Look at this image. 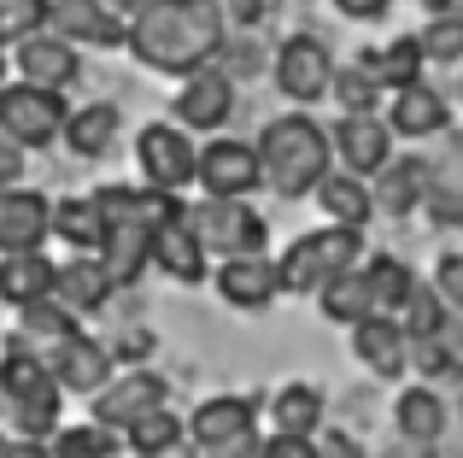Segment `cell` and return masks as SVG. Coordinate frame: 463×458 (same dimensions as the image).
I'll use <instances>...</instances> for the list:
<instances>
[{
  "instance_id": "23",
  "label": "cell",
  "mask_w": 463,
  "mask_h": 458,
  "mask_svg": "<svg viewBox=\"0 0 463 458\" xmlns=\"http://www.w3.org/2000/svg\"><path fill=\"white\" fill-rule=\"evenodd\" d=\"M375 177H382V183L370 188V195H375V206H382V212H393V218H411V212H417L422 200H429L434 165H429V159H417V153H405V159H387Z\"/></svg>"
},
{
  "instance_id": "41",
  "label": "cell",
  "mask_w": 463,
  "mask_h": 458,
  "mask_svg": "<svg viewBox=\"0 0 463 458\" xmlns=\"http://www.w3.org/2000/svg\"><path fill=\"white\" fill-rule=\"evenodd\" d=\"M434 288H440L446 306L463 311V253H446V259H440V271H434Z\"/></svg>"
},
{
  "instance_id": "28",
  "label": "cell",
  "mask_w": 463,
  "mask_h": 458,
  "mask_svg": "<svg viewBox=\"0 0 463 458\" xmlns=\"http://www.w3.org/2000/svg\"><path fill=\"white\" fill-rule=\"evenodd\" d=\"M364 71H370L382 89H411V82H422V42L417 35H393V42H382V47H370V53L358 59Z\"/></svg>"
},
{
  "instance_id": "50",
  "label": "cell",
  "mask_w": 463,
  "mask_h": 458,
  "mask_svg": "<svg viewBox=\"0 0 463 458\" xmlns=\"http://www.w3.org/2000/svg\"><path fill=\"white\" fill-rule=\"evenodd\" d=\"M458 94H463V89H458Z\"/></svg>"
},
{
  "instance_id": "5",
  "label": "cell",
  "mask_w": 463,
  "mask_h": 458,
  "mask_svg": "<svg viewBox=\"0 0 463 458\" xmlns=\"http://www.w3.org/2000/svg\"><path fill=\"white\" fill-rule=\"evenodd\" d=\"M188 224L200 235V247L212 259H241V253H264L270 224L247 206V200H223V195H200L188 206Z\"/></svg>"
},
{
  "instance_id": "30",
  "label": "cell",
  "mask_w": 463,
  "mask_h": 458,
  "mask_svg": "<svg viewBox=\"0 0 463 458\" xmlns=\"http://www.w3.org/2000/svg\"><path fill=\"white\" fill-rule=\"evenodd\" d=\"M182 441H188V424H182L170 406H153V412H141L136 424H124V447L136 458H153V453H176Z\"/></svg>"
},
{
  "instance_id": "38",
  "label": "cell",
  "mask_w": 463,
  "mask_h": 458,
  "mask_svg": "<svg viewBox=\"0 0 463 458\" xmlns=\"http://www.w3.org/2000/svg\"><path fill=\"white\" fill-rule=\"evenodd\" d=\"M422 206H429V218L434 224H463V159L452 165V171H434V183H429V200H422Z\"/></svg>"
},
{
  "instance_id": "6",
  "label": "cell",
  "mask_w": 463,
  "mask_h": 458,
  "mask_svg": "<svg viewBox=\"0 0 463 458\" xmlns=\"http://www.w3.org/2000/svg\"><path fill=\"white\" fill-rule=\"evenodd\" d=\"M65 118H71V106L59 89H35V82H6L0 89V136H12L24 153L53 148L65 136Z\"/></svg>"
},
{
  "instance_id": "49",
  "label": "cell",
  "mask_w": 463,
  "mask_h": 458,
  "mask_svg": "<svg viewBox=\"0 0 463 458\" xmlns=\"http://www.w3.org/2000/svg\"><path fill=\"white\" fill-rule=\"evenodd\" d=\"M153 458H182V447H176V453H153Z\"/></svg>"
},
{
  "instance_id": "35",
  "label": "cell",
  "mask_w": 463,
  "mask_h": 458,
  "mask_svg": "<svg viewBox=\"0 0 463 458\" xmlns=\"http://www.w3.org/2000/svg\"><path fill=\"white\" fill-rule=\"evenodd\" d=\"M53 235H65L77 253H94V247H100V206H94V195L53 200Z\"/></svg>"
},
{
  "instance_id": "25",
  "label": "cell",
  "mask_w": 463,
  "mask_h": 458,
  "mask_svg": "<svg viewBox=\"0 0 463 458\" xmlns=\"http://www.w3.org/2000/svg\"><path fill=\"white\" fill-rule=\"evenodd\" d=\"M118 136H124V112H118L112 100H94V106H82V112H71L65 118V148L77 153V159H106V153L118 148Z\"/></svg>"
},
{
  "instance_id": "46",
  "label": "cell",
  "mask_w": 463,
  "mask_h": 458,
  "mask_svg": "<svg viewBox=\"0 0 463 458\" xmlns=\"http://www.w3.org/2000/svg\"><path fill=\"white\" fill-rule=\"evenodd\" d=\"M259 458H317V447L311 441H294V435H270L259 447Z\"/></svg>"
},
{
  "instance_id": "34",
  "label": "cell",
  "mask_w": 463,
  "mask_h": 458,
  "mask_svg": "<svg viewBox=\"0 0 463 458\" xmlns=\"http://www.w3.org/2000/svg\"><path fill=\"white\" fill-rule=\"evenodd\" d=\"M317 311H323L328 323H364L370 318V288H364V271H346V276H328L323 288H317Z\"/></svg>"
},
{
  "instance_id": "2",
  "label": "cell",
  "mask_w": 463,
  "mask_h": 458,
  "mask_svg": "<svg viewBox=\"0 0 463 458\" xmlns=\"http://www.w3.org/2000/svg\"><path fill=\"white\" fill-rule=\"evenodd\" d=\"M94 206H100V247H94V259L106 264V276L118 288H129L147 276L158 229L176 218L188 200L158 195L147 183H106V188H94Z\"/></svg>"
},
{
  "instance_id": "11",
  "label": "cell",
  "mask_w": 463,
  "mask_h": 458,
  "mask_svg": "<svg viewBox=\"0 0 463 458\" xmlns=\"http://www.w3.org/2000/svg\"><path fill=\"white\" fill-rule=\"evenodd\" d=\"M229 118H235V77H229V71H194V77H182L170 124L194 129V136H212Z\"/></svg>"
},
{
  "instance_id": "1",
  "label": "cell",
  "mask_w": 463,
  "mask_h": 458,
  "mask_svg": "<svg viewBox=\"0 0 463 458\" xmlns=\"http://www.w3.org/2000/svg\"><path fill=\"white\" fill-rule=\"evenodd\" d=\"M129 53L165 77L212 71V59L229 47V18L217 0H147L129 12Z\"/></svg>"
},
{
  "instance_id": "37",
  "label": "cell",
  "mask_w": 463,
  "mask_h": 458,
  "mask_svg": "<svg viewBox=\"0 0 463 458\" xmlns=\"http://www.w3.org/2000/svg\"><path fill=\"white\" fill-rule=\"evenodd\" d=\"M328 94L340 100V112H375V100H382V82H375L364 65H335Z\"/></svg>"
},
{
  "instance_id": "3",
  "label": "cell",
  "mask_w": 463,
  "mask_h": 458,
  "mask_svg": "<svg viewBox=\"0 0 463 458\" xmlns=\"http://www.w3.org/2000/svg\"><path fill=\"white\" fill-rule=\"evenodd\" d=\"M259 153V171H264V188L282 200H306L317 195L328 171H335V148H328V129L317 124L311 112H282L259 129L252 141Z\"/></svg>"
},
{
  "instance_id": "26",
  "label": "cell",
  "mask_w": 463,
  "mask_h": 458,
  "mask_svg": "<svg viewBox=\"0 0 463 458\" xmlns=\"http://www.w3.org/2000/svg\"><path fill=\"white\" fill-rule=\"evenodd\" d=\"M270 429H276V435H294V441H317V429H323V388H311V382H288V388H276Z\"/></svg>"
},
{
  "instance_id": "44",
  "label": "cell",
  "mask_w": 463,
  "mask_h": 458,
  "mask_svg": "<svg viewBox=\"0 0 463 458\" xmlns=\"http://www.w3.org/2000/svg\"><path fill=\"white\" fill-rule=\"evenodd\" d=\"M335 12H340V18H352V24H375V18L393 12V0H335Z\"/></svg>"
},
{
  "instance_id": "16",
  "label": "cell",
  "mask_w": 463,
  "mask_h": 458,
  "mask_svg": "<svg viewBox=\"0 0 463 458\" xmlns=\"http://www.w3.org/2000/svg\"><path fill=\"white\" fill-rule=\"evenodd\" d=\"M165 400H170V382L158 377V370H118L89 406H94V424L124 435V424H136L141 412H153V406H165Z\"/></svg>"
},
{
  "instance_id": "13",
  "label": "cell",
  "mask_w": 463,
  "mask_h": 458,
  "mask_svg": "<svg viewBox=\"0 0 463 458\" xmlns=\"http://www.w3.org/2000/svg\"><path fill=\"white\" fill-rule=\"evenodd\" d=\"M47 30L65 35L71 47H124L129 18L106 0H47Z\"/></svg>"
},
{
  "instance_id": "22",
  "label": "cell",
  "mask_w": 463,
  "mask_h": 458,
  "mask_svg": "<svg viewBox=\"0 0 463 458\" xmlns=\"http://www.w3.org/2000/svg\"><path fill=\"white\" fill-rule=\"evenodd\" d=\"M112 294H118V282L106 276V264L94 259V253L65 259V264H59V276H53V300L71 311V318H89V311H100Z\"/></svg>"
},
{
  "instance_id": "40",
  "label": "cell",
  "mask_w": 463,
  "mask_h": 458,
  "mask_svg": "<svg viewBox=\"0 0 463 458\" xmlns=\"http://www.w3.org/2000/svg\"><path fill=\"white\" fill-rule=\"evenodd\" d=\"M35 30H47V0H0V47H18Z\"/></svg>"
},
{
  "instance_id": "17",
  "label": "cell",
  "mask_w": 463,
  "mask_h": 458,
  "mask_svg": "<svg viewBox=\"0 0 463 458\" xmlns=\"http://www.w3.org/2000/svg\"><path fill=\"white\" fill-rule=\"evenodd\" d=\"M182 424H188V441L200 453H217V447H229V441L259 435V406H252L247 394H212V400H200L194 417H182Z\"/></svg>"
},
{
  "instance_id": "19",
  "label": "cell",
  "mask_w": 463,
  "mask_h": 458,
  "mask_svg": "<svg viewBox=\"0 0 463 458\" xmlns=\"http://www.w3.org/2000/svg\"><path fill=\"white\" fill-rule=\"evenodd\" d=\"M53 235V200L42 188H0V253H42V241Z\"/></svg>"
},
{
  "instance_id": "29",
  "label": "cell",
  "mask_w": 463,
  "mask_h": 458,
  "mask_svg": "<svg viewBox=\"0 0 463 458\" xmlns=\"http://www.w3.org/2000/svg\"><path fill=\"white\" fill-rule=\"evenodd\" d=\"M358 271H364V288H370V306L375 311H399V306H405V294L417 288V271H411L405 259H393V253H370Z\"/></svg>"
},
{
  "instance_id": "18",
  "label": "cell",
  "mask_w": 463,
  "mask_h": 458,
  "mask_svg": "<svg viewBox=\"0 0 463 458\" xmlns=\"http://www.w3.org/2000/svg\"><path fill=\"white\" fill-rule=\"evenodd\" d=\"M352 358H358L370 377L382 382H399L411 365V335L393 311H370L364 323H352Z\"/></svg>"
},
{
  "instance_id": "20",
  "label": "cell",
  "mask_w": 463,
  "mask_h": 458,
  "mask_svg": "<svg viewBox=\"0 0 463 458\" xmlns=\"http://www.w3.org/2000/svg\"><path fill=\"white\" fill-rule=\"evenodd\" d=\"M153 264L170 276V282H182V288H200V282H212V253L200 247V235H194V224H188V206L176 212L165 229H158V241H153Z\"/></svg>"
},
{
  "instance_id": "14",
  "label": "cell",
  "mask_w": 463,
  "mask_h": 458,
  "mask_svg": "<svg viewBox=\"0 0 463 458\" xmlns=\"http://www.w3.org/2000/svg\"><path fill=\"white\" fill-rule=\"evenodd\" d=\"M212 288L223 294V306H235V311H264L276 294H288V288H282V271H276L270 253H241V259H217Z\"/></svg>"
},
{
  "instance_id": "9",
  "label": "cell",
  "mask_w": 463,
  "mask_h": 458,
  "mask_svg": "<svg viewBox=\"0 0 463 458\" xmlns=\"http://www.w3.org/2000/svg\"><path fill=\"white\" fill-rule=\"evenodd\" d=\"M194 183H200L205 195H223V200H247V195H259V188H264V171H259V153H252V141H241V136H217V141H205Z\"/></svg>"
},
{
  "instance_id": "33",
  "label": "cell",
  "mask_w": 463,
  "mask_h": 458,
  "mask_svg": "<svg viewBox=\"0 0 463 458\" xmlns=\"http://www.w3.org/2000/svg\"><path fill=\"white\" fill-rule=\"evenodd\" d=\"M18 318H24V323H18V341L30 347V353H47V347H59L65 335H77V329H82V323L71 318V311L59 306L53 294H47V300H35V306H24Z\"/></svg>"
},
{
  "instance_id": "36",
  "label": "cell",
  "mask_w": 463,
  "mask_h": 458,
  "mask_svg": "<svg viewBox=\"0 0 463 458\" xmlns=\"http://www.w3.org/2000/svg\"><path fill=\"white\" fill-rule=\"evenodd\" d=\"M446 311H452V306L440 300V288H434V282H417V288L405 294V306L393 311V318L405 323V335H422V341H429V335H440V329H446Z\"/></svg>"
},
{
  "instance_id": "27",
  "label": "cell",
  "mask_w": 463,
  "mask_h": 458,
  "mask_svg": "<svg viewBox=\"0 0 463 458\" xmlns=\"http://www.w3.org/2000/svg\"><path fill=\"white\" fill-rule=\"evenodd\" d=\"M317 206H323L328 224H370L375 212V195H370V177H352V171H328L317 183Z\"/></svg>"
},
{
  "instance_id": "43",
  "label": "cell",
  "mask_w": 463,
  "mask_h": 458,
  "mask_svg": "<svg viewBox=\"0 0 463 458\" xmlns=\"http://www.w3.org/2000/svg\"><path fill=\"white\" fill-rule=\"evenodd\" d=\"M217 6H223V18H229V24L252 30V24H264V18H270V6H276V0H217Z\"/></svg>"
},
{
  "instance_id": "21",
  "label": "cell",
  "mask_w": 463,
  "mask_h": 458,
  "mask_svg": "<svg viewBox=\"0 0 463 458\" xmlns=\"http://www.w3.org/2000/svg\"><path fill=\"white\" fill-rule=\"evenodd\" d=\"M452 124V100H446L434 82H411V89H393V100H387V129L393 136H440V129Z\"/></svg>"
},
{
  "instance_id": "10",
  "label": "cell",
  "mask_w": 463,
  "mask_h": 458,
  "mask_svg": "<svg viewBox=\"0 0 463 458\" xmlns=\"http://www.w3.org/2000/svg\"><path fill=\"white\" fill-rule=\"evenodd\" d=\"M47 370H53V382H59V394H82V400H94V394L106 388V382L118 377V358H112V347L106 341H94V335H65L59 347H47Z\"/></svg>"
},
{
  "instance_id": "24",
  "label": "cell",
  "mask_w": 463,
  "mask_h": 458,
  "mask_svg": "<svg viewBox=\"0 0 463 458\" xmlns=\"http://www.w3.org/2000/svg\"><path fill=\"white\" fill-rule=\"evenodd\" d=\"M53 276H59V264L47 259V253H0V300H6L12 311L47 300L53 294Z\"/></svg>"
},
{
  "instance_id": "48",
  "label": "cell",
  "mask_w": 463,
  "mask_h": 458,
  "mask_svg": "<svg viewBox=\"0 0 463 458\" xmlns=\"http://www.w3.org/2000/svg\"><path fill=\"white\" fill-rule=\"evenodd\" d=\"M0 89H6V59H0Z\"/></svg>"
},
{
  "instance_id": "4",
  "label": "cell",
  "mask_w": 463,
  "mask_h": 458,
  "mask_svg": "<svg viewBox=\"0 0 463 458\" xmlns=\"http://www.w3.org/2000/svg\"><path fill=\"white\" fill-rule=\"evenodd\" d=\"M364 264V229L358 224H323L306 229L299 241H288V253L276 259L288 294H317L328 276H346Z\"/></svg>"
},
{
  "instance_id": "8",
  "label": "cell",
  "mask_w": 463,
  "mask_h": 458,
  "mask_svg": "<svg viewBox=\"0 0 463 458\" xmlns=\"http://www.w3.org/2000/svg\"><path fill=\"white\" fill-rule=\"evenodd\" d=\"M270 82L294 106L328 100V82H335V53H328V42H317V35H288L270 59Z\"/></svg>"
},
{
  "instance_id": "7",
  "label": "cell",
  "mask_w": 463,
  "mask_h": 458,
  "mask_svg": "<svg viewBox=\"0 0 463 458\" xmlns=\"http://www.w3.org/2000/svg\"><path fill=\"white\" fill-rule=\"evenodd\" d=\"M136 165H141V183L158 188V195H182L200 171V148L182 124L170 118H153V124L136 129Z\"/></svg>"
},
{
  "instance_id": "15",
  "label": "cell",
  "mask_w": 463,
  "mask_h": 458,
  "mask_svg": "<svg viewBox=\"0 0 463 458\" xmlns=\"http://www.w3.org/2000/svg\"><path fill=\"white\" fill-rule=\"evenodd\" d=\"M12 65H18V82H35V89H59L65 94L71 82L82 77V47H71L65 35L35 30L12 47Z\"/></svg>"
},
{
  "instance_id": "42",
  "label": "cell",
  "mask_w": 463,
  "mask_h": 458,
  "mask_svg": "<svg viewBox=\"0 0 463 458\" xmlns=\"http://www.w3.org/2000/svg\"><path fill=\"white\" fill-rule=\"evenodd\" d=\"M311 447H317V458H370V453H364V441H352L346 429H317Z\"/></svg>"
},
{
  "instance_id": "39",
  "label": "cell",
  "mask_w": 463,
  "mask_h": 458,
  "mask_svg": "<svg viewBox=\"0 0 463 458\" xmlns=\"http://www.w3.org/2000/svg\"><path fill=\"white\" fill-rule=\"evenodd\" d=\"M429 65H463V18H434L417 30Z\"/></svg>"
},
{
  "instance_id": "45",
  "label": "cell",
  "mask_w": 463,
  "mask_h": 458,
  "mask_svg": "<svg viewBox=\"0 0 463 458\" xmlns=\"http://www.w3.org/2000/svg\"><path fill=\"white\" fill-rule=\"evenodd\" d=\"M12 183H24V148L12 136H0V188H12Z\"/></svg>"
},
{
  "instance_id": "47",
  "label": "cell",
  "mask_w": 463,
  "mask_h": 458,
  "mask_svg": "<svg viewBox=\"0 0 463 458\" xmlns=\"http://www.w3.org/2000/svg\"><path fill=\"white\" fill-rule=\"evenodd\" d=\"M106 6H112V12H124V18H129V12H141L147 0H106Z\"/></svg>"
},
{
  "instance_id": "31",
  "label": "cell",
  "mask_w": 463,
  "mask_h": 458,
  "mask_svg": "<svg viewBox=\"0 0 463 458\" xmlns=\"http://www.w3.org/2000/svg\"><path fill=\"white\" fill-rule=\"evenodd\" d=\"M47 453L53 458H118L124 453V435L94 424V417H82V424H59L53 441H47Z\"/></svg>"
},
{
  "instance_id": "12",
  "label": "cell",
  "mask_w": 463,
  "mask_h": 458,
  "mask_svg": "<svg viewBox=\"0 0 463 458\" xmlns=\"http://www.w3.org/2000/svg\"><path fill=\"white\" fill-rule=\"evenodd\" d=\"M328 148H335L340 171L375 177L387 159H393V129H387V118H375V112H340V124L328 129Z\"/></svg>"
},
{
  "instance_id": "32",
  "label": "cell",
  "mask_w": 463,
  "mask_h": 458,
  "mask_svg": "<svg viewBox=\"0 0 463 458\" xmlns=\"http://www.w3.org/2000/svg\"><path fill=\"white\" fill-rule=\"evenodd\" d=\"M393 424L405 441H440L446 435V406L434 388H405L393 400Z\"/></svg>"
}]
</instances>
